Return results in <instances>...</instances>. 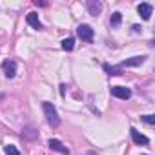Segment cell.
<instances>
[{"mask_svg": "<svg viewBox=\"0 0 155 155\" xmlns=\"http://www.w3.org/2000/svg\"><path fill=\"white\" fill-rule=\"evenodd\" d=\"M130 133H131V140H133L135 144H139V146H140V144L144 146V144H148V142H150V140H148V137H146V135H142L140 131H137L135 128H131V130H130Z\"/></svg>", "mask_w": 155, "mask_h": 155, "instance_id": "obj_8", "label": "cell"}, {"mask_svg": "<svg viewBox=\"0 0 155 155\" xmlns=\"http://www.w3.org/2000/svg\"><path fill=\"white\" fill-rule=\"evenodd\" d=\"M101 9H102V4L99 2V0H90L88 2V11H90V15H99L101 13Z\"/></svg>", "mask_w": 155, "mask_h": 155, "instance_id": "obj_10", "label": "cell"}, {"mask_svg": "<svg viewBox=\"0 0 155 155\" xmlns=\"http://www.w3.org/2000/svg\"><path fill=\"white\" fill-rule=\"evenodd\" d=\"M4 150H6V153H8V155H20V151H18V150H17L13 144H8Z\"/></svg>", "mask_w": 155, "mask_h": 155, "instance_id": "obj_15", "label": "cell"}, {"mask_svg": "<svg viewBox=\"0 0 155 155\" xmlns=\"http://www.w3.org/2000/svg\"><path fill=\"white\" fill-rule=\"evenodd\" d=\"M120 22H122V15H120L119 11H115V13L111 15V18H110V24H111V26H119Z\"/></svg>", "mask_w": 155, "mask_h": 155, "instance_id": "obj_14", "label": "cell"}, {"mask_svg": "<svg viewBox=\"0 0 155 155\" xmlns=\"http://www.w3.org/2000/svg\"><path fill=\"white\" fill-rule=\"evenodd\" d=\"M73 46H75V40H73L71 37L62 40V49H64V51H71V49H73Z\"/></svg>", "mask_w": 155, "mask_h": 155, "instance_id": "obj_13", "label": "cell"}, {"mask_svg": "<svg viewBox=\"0 0 155 155\" xmlns=\"http://www.w3.org/2000/svg\"><path fill=\"white\" fill-rule=\"evenodd\" d=\"M2 68H4V75L8 77V79H13L15 73H17V62L15 60H6L2 64Z\"/></svg>", "mask_w": 155, "mask_h": 155, "instance_id": "obj_6", "label": "cell"}, {"mask_svg": "<svg viewBox=\"0 0 155 155\" xmlns=\"http://www.w3.org/2000/svg\"><path fill=\"white\" fill-rule=\"evenodd\" d=\"M104 71H106L108 75H120V73H122L119 66H110V64H104Z\"/></svg>", "mask_w": 155, "mask_h": 155, "instance_id": "obj_12", "label": "cell"}, {"mask_svg": "<svg viewBox=\"0 0 155 155\" xmlns=\"http://www.w3.org/2000/svg\"><path fill=\"white\" fill-rule=\"evenodd\" d=\"M42 110H44V115H46L48 124L53 126V128H57V126L60 124V117H58V113H57V108H55L51 102H42Z\"/></svg>", "mask_w": 155, "mask_h": 155, "instance_id": "obj_1", "label": "cell"}, {"mask_svg": "<svg viewBox=\"0 0 155 155\" xmlns=\"http://www.w3.org/2000/svg\"><path fill=\"white\" fill-rule=\"evenodd\" d=\"M137 11H139V15H140L144 20H150V17H151V13H153V8H151V4L142 2V4L137 6Z\"/></svg>", "mask_w": 155, "mask_h": 155, "instance_id": "obj_7", "label": "cell"}, {"mask_svg": "<svg viewBox=\"0 0 155 155\" xmlns=\"http://www.w3.org/2000/svg\"><path fill=\"white\" fill-rule=\"evenodd\" d=\"M26 20H28V24H29L31 28H35V29H42V22L38 20V15H37V13H29Z\"/></svg>", "mask_w": 155, "mask_h": 155, "instance_id": "obj_11", "label": "cell"}, {"mask_svg": "<svg viewBox=\"0 0 155 155\" xmlns=\"http://www.w3.org/2000/svg\"><path fill=\"white\" fill-rule=\"evenodd\" d=\"M140 119H142L146 124H150V126H153V124H155V117H153V115H144V117H140Z\"/></svg>", "mask_w": 155, "mask_h": 155, "instance_id": "obj_16", "label": "cell"}, {"mask_svg": "<svg viewBox=\"0 0 155 155\" xmlns=\"http://www.w3.org/2000/svg\"><path fill=\"white\" fill-rule=\"evenodd\" d=\"M144 60H146V57L144 55H137V57H131V58H126L124 62H120V69L122 68H135V66H140V64H144Z\"/></svg>", "mask_w": 155, "mask_h": 155, "instance_id": "obj_3", "label": "cell"}, {"mask_svg": "<svg viewBox=\"0 0 155 155\" xmlns=\"http://www.w3.org/2000/svg\"><path fill=\"white\" fill-rule=\"evenodd\" d=\"M20 137H22L24 140H35V139L38 137V131H37L33 126H28V128H24V130H22Z\"/></svg>", "mask_w": 155, "mask_h": 155, "instance_id": "obj_9", "label": "cell"}, {"mask_svg": "<svg viewBox=\"0 0 155 155\" xmlns=\"http://www.w3.org/2000/svg\"><path fill=\"white\" fill-rule=\"evenodd\" d=\"M48 146H49L53 151H58V153H62V155H69V150H68V146H64V144H62L58 139H49Z\"/></svg>", "mask_w": 155, "mask_h": 155, "instance_id": "obj_5", "label": "cell"}, {"mask_svg": "<svg viewBox=\"0 0 155 155\" xmlns=\"http://www.w3.org/2000/svg\"><path fill=\"white\" fill-rule=\"evenodd\" d=\"M111 95L117 97V99L126 101V99L131 97V90H130V88H124V86H113V88H111Z\"/></svg>", "mask_w": 155, "mask_h": 155, "instance_id": "obj_4", "label": "cell"}, {"mask_svg": "<svg viewBox=\"0 0 155 155\" xmlns=\"http://www.w3.org/2000/svg\"><path fill=\"white\" fill-rule=\"evenodd\" d=\"M77 35H79V38H82L86 42H91L93 40V29L88 24H81L79 28H77Z\"/></svg>", "mask_w": 155, "mask_h": 155, "instance_id": "obj_2", "label": "cell"}]
</instances>
